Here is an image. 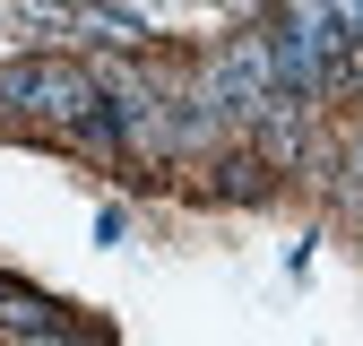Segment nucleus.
I'll list each match as a JSON object with an SVG mask.
<instances>
[{"instance_id": "obj_2", "label": "nucleus", "mask_w": 363, "mask_h": 346, "mask_svg": "<svg viewBox=\"0 0 363 346\" xmlns=\"http://www.w3.org/2000/svg\"><path fill=\"white\" fill-rule=\"evenodd\" d=\"M113 9H130V18H147V0H113Z\"/></svg>"}, {"instance_id": "obj_1", "label": "nucleus", "mask_w": 363, "mask_h": 346, "mask_svg": "<svg viewBox=\"0 0 363 346\" xmlns=\"http://www.w3.org/2000/svg\"><path fill=\"white\" fill-rule=\"evenodd\" d=\"M0 104L61 139V130H78L104 96H96V69H78V61H9L0 69Z\"/></svg>"}]
</instances>
